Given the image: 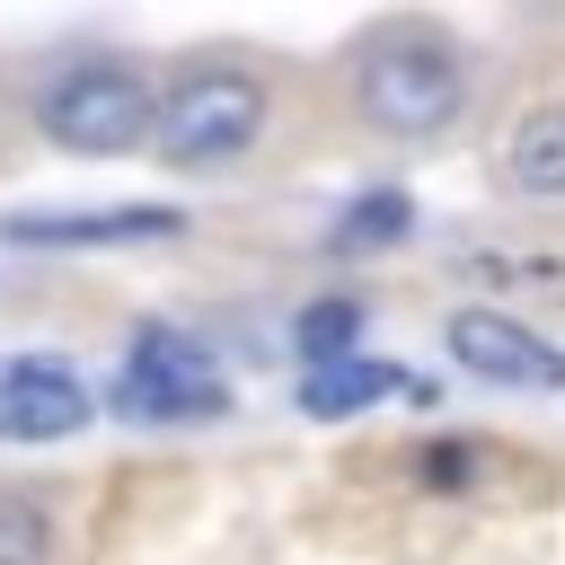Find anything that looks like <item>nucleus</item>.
<instances>
[{
  "label": "nucleus",
  "instance_id": "f257e3e1",
  "mask_svg": "<svg viewBox=\"0 0 565 565\" xmlns=\"http://www.w3.org/2000/svg\"><path fill=\"white\" fill-rule=\"evenodd\" d=\"M353 106H362V124H380L397 141H433L468 106V62L433 26H380L353 53Z\"/></svg>",
  "mask_w": 565,
  "mask_h": 565
},
{
  "label": "nucleus",
  "instance_id": "f03ea898",
  "mask_svg": "<svg viewBox=\"0 0 565 565\" xmlns=\"http://www.w3.org/2000/svg\"><path fill=\"white\" fill-rule=\"evenodd\" d=\"M159 88L132 71V62H115V53H97V62H71V71H53L44 88H35V132L53 141V150H79V159H124V150H159Z\"/></svg>",
  "mask_w": 565,
  "mask_h": 565
},
{
  "label": "nucleus",
  "instance_id": "7ed1b4c3",
  "mask_svg": "<svg viewBox=\"0 0 565 565\" xmlns=\"http://www.w3.org/2000/svg\"><path fill=\"white\" fill-rule=\"evenodd\" d=\"M265 79L256 71H238V62H203V71H185L177 88H168V106H159V159L168 168H230V159H247L256 141H265Z\"/></svg>",
  "mask_w": 565,
  "mask_h": 565
},
{
  "label": "nucleus",
  "instance_id": "20e7f679",
  "mask_svg": "<svg viewBox=\"0 0 565 565\" xmlns=\"http://www.w3.org/2000/svg\"><path fill=\"white\" fill-rule=\"evenodd\" d=\"M106 397H115L124 424H212V415H230V388L212 380V353L185 327H168V318L132 327L124 371H115Z\"/></svg>",
  "mask_w": 565,
  "mask_h": 565
},
{
  "label": "nucleus",
  "instance_id": "39448f33",
  "mask_svg": "<svg viewBox=\"0 0 565 565\" xmlns=\"http://www.w3.org/2000/svg\"><path fill=\"white\" fill-rule=\"evenodd\" d=\"M441 344L459 353V371H477V380H494V388H565V353L539 335V327H521V318H503V309H450V327H441Z\"/></svg>",
  "mask_w": 565,
  "mask_h": 565
},
{
  "label": "nucleus",
  "instance_id": "423d86ee",
  "mask_svg": "<svg viewBox=\"0 0 565 565\" xmlns=\"http://www.w3.org/2000/svg\"><path fill=\"white\" fill-rule=\"evenodd\" d=\"M88 415H97V397L71 362L18 353L0 371V441H71V433H88Z\"/></svg>",
  "mask_w": 565,
  "mask_h": 565
},
{
  "label": "nucleus",
  "instance_id": "0eeeda50",
  "mask_svg": "<svg viewBox=\"0 0 565 565\" xmlns=\"http://www.w3.org/2000/svg\"><path fill=\"white\" fill-rule=\"evenodd\" d=\"M185 212L177 203H88V212H9L0 238L9 247H141V238H177Z\"/></svg>",
  "mask_w": 565,
  "mask_h": 565
},
{
  "label": "nucleus",
  "instance_id": "6e6552de",
  "mask_svg": "<svg viewBox=\"0 0 565 565\" xmlns=\"http://www.w3.org/2000/svg\"><path fill=\"white\" fill-rule=\"evenodd\" d=\"M380 397H433L424 380H406V371H388V362H371V353H353V362H327V371H300V415H318V424H344V415H362V406H380Z\"/></svg>",
  "mask_w": 565,
  "mask_h": 565
},
{
  "label": "nucleus",
  "instance_id": "1a4fd4ad",
  "mask_svg": "<svg viewBox=\"0 0 565 565\" xmlns=\"http://www.w3.org/2000/svg\"><path fill=\"white\" fill-rule=\"evenodd\" d=\"M503 177L521 194H565V97H539L512 132H503Z\"/></svg>",
  "mask_w": 565,
  "mask_h": 565
},
{
  "label": "nucleus",
  "instance_id": "9d476101",
  "mask_svg": "<svg viewBox=\"0 0 565 565\" xmlns=\"http://www.w3.org/2000/svg\"><path fill=\"white\" fill-rule=\"evenodd\" d=\"M406 230H415V194L406 185H371L327 221V256H371V247H397Z\"/></svg>",
  "mask_w": 565,
  "mask_h": 565
},
{
  "label": "nucleus",
  "instance_id": "9b49d317",
  "mask_svg": "<svg viewBox=\"0 0 565 565\" xmlns=\"http://www.w3.org/2000/svg\"><path fill=\"white\" fill-rule=\"evenodd\" d=\"M362 327H371V309H362L353 291H327V300H309V309L291 318V353H300L309 371H327V362H353Z\"/></svg>",
  "mask_w": 565,
  "mask_h": 565
},
{
  "label": "nucleus",
  "instance_id": "f8f14e48",
  "mask_svg": "<svg viewBox=\"0 0 565 565\" xmlns=\"http://www.w3.org/2000/svg\"><path fill=\"white\" fill-rule=\"evenodd\" d=\"M0 565H53V512L26 486H0Z\"/></svg>",
  "mask_w": 565,
  "mask_h": 565
}]
</instances>
